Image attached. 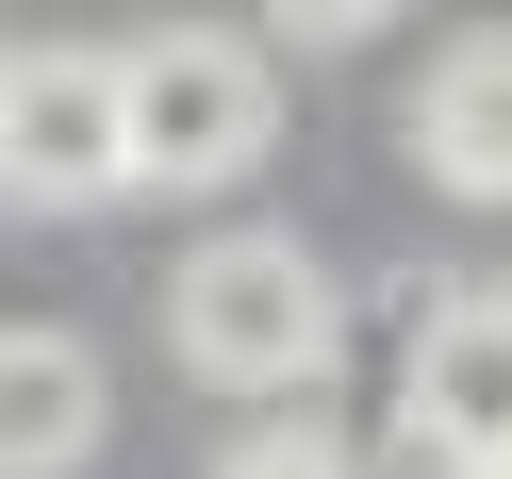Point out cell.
Instances as JSON below:
<instances>
[{"instance_id": "cell-1", "label": "cell", "mask_w": 512, "mask_h": 479, "mask_svg": "<svg viewBox=\"0 0 512 479\" xmlns=\"http://www.w3.org/2000/svg\"><path fill=\"white\" fill-rule=\"evenodd\" d=\"M331 331H347V298H331V265H314L298 232H215V248L166 265V347L199 380H232V397L331 380Z\"/></svg>"}, {"instance_id": "cell-2", "label": "cell", "mask_w": 512, "mask_h": 479, "mask_svg": "<svg viewBox=\"0 0 512 479\" xmlns=\"http://www.w3.org/2000/svg\"><path fill=\"white\" fill-rule=\"evenodd\" d=\"M281 133V83L248 34H133L116 50V182H166V199H215L248 182Z\"/></svg>"}, {"instance_id": "cell-3", "label": "cell", "mask_w": 512, "mask_h": 479, "mask_svg": "<svg viewBox=\"0 0 512 479\" xmlns=\"http://www.w3.org/2000/svg\"><path fill=\"white\" fill-rule=\"evenodd\" d=\"M0 199H116V50H0Z\"/></svg>"}, {"instance_id": "cell-4", "label": "cell", "mask_w": 512, "mask_h": 479, "mask_svg": "<svg viewBox=\"0 0 512 479\" xmlns=\"http://www.w3.org/2000/svg\"><path fill=\"white\" fill-rule=\"evenodd\" d=\"M397 413L446 479L512 463V298H430L413 314V364H397Z\"/></svg>"}, {"instance_id": "cell-5", "label": "cell", "mask_w": 512, "mask_h": 479, "mask_svg": "<svg viewBox=\"0 0 512 479\" xmlns=\"http://www.w3.org/2000/svg\"><path fill=\"white\" fill-rule=\"evenodd\" d=\"M413 166L446 182V199L512 215V34H446L430 83H413Z\"/></svg>"}, {"instance_id": "cell-6", "label": "cell", "mask_w": 512, "mask_h": 479, "mask_svg": "<svg viewBox=\"0 0 512 479\" xmlns=\"http://www.w3.org/2000/svg\"><path fill=\"white\" fill-rule=\"evenodd\" d=\"M100 430H116L100 347H83V331H0V479H67V463H100Z\"/></svg>"}, {"instance_id": "cell-7", "label": "cell", "mask_w": 512, "mask_h": 479, "mask_svg": "<svg viewBox=\"0 0 512 479\" xmlns=\"http://www.w3.org/2000/svg\"><path fill=\"white\" fill-rule=\"evenodd\" d=\"M215 479H364V463H347L331 430H265V446H232Z\"/></svg>"}, {"instance_id": "cell-8", "label": "cell", "mask_w": 512, "mask_h": 479, "mask_svg": "<svg viewBox=\"0 0 512 479\" xmlns=\"http://www.w3.org/2000/svg\"><path fill=\"white\" fill-rule=\"evenodd\" d=\"M397 0H265V34H298V50H364Z\"/></svg>"}, {"instance_id": "cell-9", "label": "cell", "mask_w": 512, "mask_h": 479, "mask_svg": "<svg viewBox=\"0 0 512 479\" xmlns=\"http://www.w3.org/2000/svg\"><path fill=\"white\" fill-rule=\"evenodd\" d=\"M479 479H512V463H479Z\"/></svg>"}]
</instances>
